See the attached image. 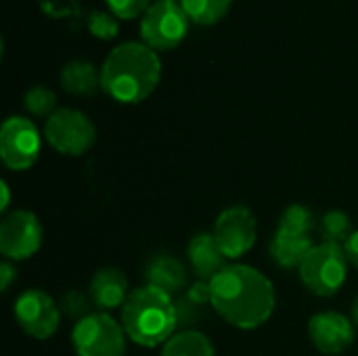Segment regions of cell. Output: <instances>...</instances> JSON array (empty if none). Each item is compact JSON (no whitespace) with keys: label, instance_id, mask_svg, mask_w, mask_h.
Segmentation results:
<instances>
[{"label":"cell","instance_id":"8992f818","mask_svg":"<svg viewBox=\"0 0 358 356\" xmlns=\"http://www.w3.org/2000/svg\"><path fill=\"white\" fill-rule=\"evenodd\" d=\"M126 338L122 321L101 311L82 317L71 329V344L78 356H124Z\"/></svg>","mask_w":358,"mask_h":356},{"label":"cell","instance_id":"603a6c76","mask_svg":"<svg viewBox=\"0 0 358 356\" xmlns=\"http://www.w3.org/2000/svg\"><path fill=\"white\" fill-rule=\"evenodd\" d=\"M109 13H113L117 19H136L147 13V8L153 4L151 0H105Z\"/></svg>","mask_w":358,"mask_h":356},{"label":"cell","instance_id":"7c38bea8","mask_svg":"<svg viewBox=\"0 0 358 356\" xmlns=\"http://www.w3.org/2000/svg\"><path fill=\"white\" fill-rule=\"evenodd\" d=\"M42 225L29 210H15L0 222V254L10 262H21L38 254L42 245Z\"/></svg>","mask_w":358,"mask_h":356},{"label":"cell","instance_id":"52a82bcc","mask_svg":"<svg viewBox=\"0 0 358 356\" xmlns=\"http://www.w3.org/2000/svg\"><path fill=\"white\" fill-rule=\"evenodd\" d=\"M46 143L61 155L80 157L96 141V128L92 120L78 109H57L44 124Z\"/></svg>","mask_w":358,"mask_h":356},{"label":"cell","instance_id":"484cf974","mask_svg":"<svg viewBox=\"0 0 358 356\" xmlns=\"http://www.w3.org/2000/svg\"><path fill=\"white\" fill-rule=\"evenodd\" d=\"M17 279V271H15V266L10 264V260H4L2 264H0V290L2 292H8V287H10V283Z\"/></svg>","mask_w":358,"mask_h":356},{"label":"cell","instance_id":"44dd1931","mask_svg":"<svg viewBox=\"0 0 358 356\" xmlns=\"http://www.w3.org/2000/svg\"><path fill=\"white\" fill-rule=\"evenodd\" d=\"M25 109L36 118H50L57 111V94L46 86H31L23 97Z\"/></svg>","mask_w":358,"mask_h":356},{"label":"cell","instance_id":"4fadbf2b","mask_svg":"<svg viewBox=\"0 0 358 356\" xmlns=\"http://www.w3.org/2000/svg\"><path fill=\"white\" fill-rule=\"evenodd\" d=\"M308 336L321 355H342L355 344V323L342 313L323 311L313 315L308 323Z\"/></svg>","mask_w":358,"mask_h":356},{"label":"cell","instance_id":"9a60e30c","mask_svg":"<svg viewBox=\"0 0 358 356\" xmlns=\"http://www.w3.org/2000/svg\"><path fill=\"white\" fill-rule=\"evenodd\" d=\"M187 256H189V264L195 277L206 283H210L227 266V256L218 248L212 233H197L189 241Z\"/></svg>","mask_w":358,"mask_h":356},{"label":"cell","instance_id":"ba28073f","mask_svg":"<svg viewBox=\"0 0 358 356\" xmlns=\"http://www.w3.org/2000/svg\"><path fill=\"white\" fill-rule=\"evenodd\" d=\"M189 27L191 19L180 2H153L141 17V38L155 52L176 48L187 38Z\"/></svg>","mask_w":358,"mask_h":356},{"label":"cell","instance_id":"cb8c5ba5","mask_svg":"<svg viewBox=\"0 0 358 356\" xmlns=\"http://www.w3.org/2000/svg\"><path fill=\"white\" fill-rule=\"evenodd\" d=\"M63 302H65V304H63V311H65L67 315H71V317H78V321H80L82 317L90 315V313H88V300H86V296L80 294V292H69V294H65Z\"/></svg>","mask_w":358,"mask_h":356},{"label":"cell","instance_id":"5bb4252c","mask_svg":"<svg viewBox=\"0 0 358 356\" xmlns=\"http://www.w3.org/2000/svg\"><path fill=\"white\" fill-rule=\"evenodd\" d=\"M88 296H90V302L101 313H109V311L122 308L126 304L128 296H130V292H128V279L115 266L99 269L92 275V279H90Z\"/></svg>","mask_w":358,"mask_h":356},{"label":"cell","instance_id":"4316f807","mask_svg":"<svg viewBox=\"0 0 358 356\" xmlns=\"http://www.w3.org/2000/svg\"><path fill=\"white\" fill-rule=\"evenodd\" d=\"M344 252H346V258H348V262L355 266L358 271V229L346 239V243H344Z\"/></svg>","mask_w":358,"mask_h":356},{"label":"cell","instance_id":"ac0fdd59","mask_svg":"<svg viewBox=\"0 0 358 356\" xmlns=\"http://www.w3.org/2000/svg\"><path fill=\"white\" fill-rule=\"evenodd\" d=\"M159 356H216L210 338L195 329L174 334L164 346Z\"/></svg>","mask_w":358,"mask_h":356},{"label":"cell","instance_id":"9c48e42d","mask_svg":"<svg viewBox=\"0 0 358 356\" xmlns=\"http://www.w3.org/2000/svg\"><path fill=\"white\" fill-rule=\"evenodd\" d=\"M42 136L36 124L23 115H10L0 128V159L13 172L29 170L40 155Z\"/></svg>","mask_w":358,"mask_h":356},{"label":"cell","instance_id":"30bf717a","mask_svg":"<svg viewBox=\"0 0 358 356\" xmlns=\"http://www.w3.org/2000/svg\"><path fill=\"white\" fill-rule=\"evenodd\" d=\"M212 235L227 260H237L254 248L258 237V220L250 208L231 206L218 214Z\"/></svg>","mask_w":358,"mask_h":356},{"label":"cell","instance_id":"83f0119b","mask_svg":"<svg viewBox=\"0 0 358 356\" xmlns=\"http://www.w3.org/2000/svg\"><path fill=\"white\" fill-rule=\"evenodd\" d=\"M0 191H2V204H0V212L4 214V212H6V208H8V204H10V191H8V183H6V180H2V183H0Z\"/></svg>","mask_w":358,"mask_h":356},{"label":"cell","instance_id":"d4e9b609","mask_svg":"<svg viewBox=\"0 0 358 356\" xmlns=\"http://www.w3.org/2000/svg\"><path fill=\"white\" fill-rule=\"evenodd\" d=\"M40 6L50 17H69L78 10V0H40Z\"/></svg>","mask_w":358,"mask_h":356},{"label":"cell","instance_id":"f1b7e54d","mask_svg":"<svg viewBox=\"0 0 358 356\" xmlns=\"http://www.w3.org/2000/svg\"><path fill=\"white\" fill-rule=\"evenodd\" d=\"M352 323L358 327V296L357 300H355V304H352Z\"/></svg>","mask_w":358,"mask_h":356},{"label":"cell","instance_id":"f546056e","mask_svg":"<svg viewBox=\"0 0 358 356\" xmlns=\"http://www.w3.org/2000/svg\"><path fill=\"white\" fill-rule=\"evenodd\" d=\"M155 2H180V0H155Z\"/></svg>","mask_w":358,"mask_h":356},{"label":"cell","instance_id":"5b68a950","mask_svg":"<svg viewBox=\"0 0 358 356\" xmlns=\"http://www.w3.org/2000/svg\"><path fill=\"white\" fill-rule=\"evenodd\" d=\"M348 264L350 262L346 258L344 245L321 241L304 258L298 273L310 294L319 298H331L344 287L348 277Z\"/></svg>","mask_w":358,"mask_h":356},{"label":"cell","instance_id":"2e32d148","mask_svg":"<svg viewBox=\"0 0 358 356\" xmlns=\"http://www.w3.org/2000/svg\"><path fill=\"white\" fill-rule=\"evenodd\" d=\"M59 82L63 90L73 97H92L101 88V69L90 61L76 59L63 65Z\"/></svg>","mask_w":358,"mask_h":356},{"label":"cell","instance_id":"3957f363","mask_svg":"<svg viewBox=\"0 0 358 356\" xmlns=\"http://www.w3.org/2000/svg\"><path fill=\"white\" fill-rule=\"evenodd\" d=\"M120 321L128 340L143 348H157L174 336L180 317L172 296L147 283L130 292Z\"/></svg>","mask_w":358,"mask_h":356},{"label":"cell","instance_id":"d6986e66","mask_svg":"<svg viewBox=\"0 0 358 356\" xmlns=\"http://www.w3.org/2000/svg\"><path fill=\"white\" fill-rule=\"evenodd\" d=\"M233 0H180L189 19L197 25L218 23L231 8Z\"/></svg>","mask_w":358,"mask_h":356},{"label":"cell","instance_id":"7402d4cb","mask_svg":"<svg viewBox=\"0 0 358 356\" xmlns=\"http://www.w3.org/2000/svg\"><path fill=\"white\" fill-rule=\"evenodd\" d=\"M86 27L99 40H113L120 31L117 17L109 10H92L86 19Z\"/></svg>","mask_w":358,"mask_h":356},{"label":"cell","instance_id":"ffe728a7","mask_svg":"<svg viewBox=\"0 0 358 356\" xmlns=\"http://www.w3.org/2000/svg\"><path fill=\"white\" fill-rule=\"evenodd\" d=\"M319 231H321L323 241H331V243H340V245H344L346 239L355 233L350 216L342 210L327 212L319 222Z\"/></svg>","mask_w":358,"mask_h":356},{"label":"cell","instance_id":"e0dca14e","mask_svg":"<svg viewBox=\"0 0 358 356\" xmlns=\"http://www.w3.org/2000/svg\"><path fill=\"white\" fill-rule=\"evenodd\" d=\"M145 279L149 285H155V287L168 292L170 296L180 292L187 285V273H185L182 262L168 254H159V256L151 258V262L147 264V271H145Z\"/></svg>","mask_w":358,"mask_h":356},{"label":"cell","instance_id":"6da1fadb","mask_svg":"<svg viewBox=\"0 0 358 356\" xmlns=\"http://www.w3.org/2000/svg\"><path fill=\"white\" fill-rule=\"evenodd\" d=\"M275 304L273 281L250 264H227L210 281V306L224 323L237 329L264 325L273 317Z\"/></svg>","mask_w":358,"mask_h":356},{"label":"cell","instance_id":"277c9868","mask_svg":"<svg viewBox=\"0 0 358 356\" xmlns=\"http://www.w3.org/2000/svg\"><path fill=\"white\" fill-rule=\"evenodd\" d=\"M317 229V218L310 208L302 204L289 206L277 225L271 239L268 252L281 269H300L304 258L317 245L313 233Z\"/></svg>","mask_w":358,"mask_h":356},{"label":"cell","instance_id":"8fae6325","mask_svg":"<svg viewBox=\"0 0 358 356\" xmlns=\"http://www.w3.org/2000/svg\"><path fill=\"white\" fill-rule=\"evenodd\" d=\"M15 321L34 340H48L57 334L61 325V308L42 290H25L13 306Z\"/></svg>","mask_w":358,"mask_h":356},{"label":"cell","instance_id":"7a4b0ae2","mask_svg":"<svg viewBox=\"0 0 358 356\" xmlns=\"http://www.w3.org/2000/svg\"><path fill=\"white\" fill-rule=\"evenodd\" d=\"M159 78V55L145 42L117 44L101 65V90L122 105L143 103L153 94Z\"/></svg>","mask_w":358,"mask_h":356}]
</instances>
